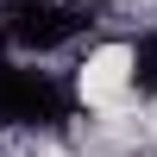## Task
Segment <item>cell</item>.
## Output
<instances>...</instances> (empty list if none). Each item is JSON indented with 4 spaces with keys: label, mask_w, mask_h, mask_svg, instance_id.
<instances>
[{
    "label": "cell",
    "mask_w": 157,
    "mask_h": 157,
    "mask_svg": "<svg viewBox=\"0 0 157 157\" xmlns=\"http://www.w3.org/2000/svg\"><path fill=\"white\" fill-rule=\"evenodd\" d=\"M75 120V94L50 69H25V63L0 57V126H32V132H57Z\"/></svg>",
    "instance_id": "1"
},
{
    "label": "cell",
    "mask_w": 157,
    "mask_h": 157,
    "mask_svg": "<svg viewBox=\"0 0 157 157\" xmlns=\"http://www.w3.org/2000/svg\"><path fill=\"white\" fill-rule=\"evenodd\" d=\"M88 13L94 6H82V0H0V38L13 50L44 57V50H63L82 32Z\"/></svg>",
    "instance_id": "2"
},
{
    "label": "cell",
    "mask_w": 157,
    "mask_h": 157,
    "mask_svg": "<svg viewBox=\"0 0 157 157\" xmlns=\"http://www.w3.org/2000/svg\"><path fill=\"white\" fill-rule=\"evenodd\" d=\"M132 88L145 101H157V32H138L132 38Z\"/></svg>",
    "instance_id": "3"
}]
</instances>
